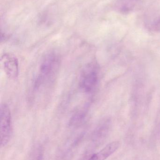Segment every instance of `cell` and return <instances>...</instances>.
<instances>
[{
	"label": "cell",
	"mask_w": 160,
	"mask_h": 160,
	"mask_svg": "<svg viewBox=\"0 0 160 160\" xmlns=\"http://www.w3.org/2000/svg\"><path fill=\"white\" fill-rule=\"evenodd\" d=\"M60 57L56 51L49 52L41 59L37 74L34 82V90L39 92L53 84L58 75Z\"/></svg>",
	"instance_id": "1"
},
{
	"label": "cell",
	"mask_w": 160,
	"mask_h": 160,
	"mask_svg": "<svg viewBox=\"0 0 160 160\" xmlns=\"http://www.w3.org/2000/svg\"><path fill=\"white\" fill-rule=\"evenodd\" d=\"M98 81V68L94 62L86 64L82 70L79 86L83 92L90 93L94 91Z\"/></svg>",
	"instance_id": "2"
},
{
	"label": "cell",
	"mask_w": 160,
	"mask_h": 160,
	"mask_svg": "<svg viewBox=\"0 0 160 160\" xmlns=\"http://www.w3.org/2000/svg\"><path fill=\"white\" fill-rule=\"evenodd\" d=\"M11 133L12 122L10 110L7 104L3 103L0 108V143L2 147L8 143Z\"/></svg>",
	"instance_id": "3"
},
{
	"label": "cell",
	"mask_w": 160,
	"mask_h": 160,
	"mask_svg": "<svg viewBox=\"0 0 160 160\" xmlns=\"http://www.w3.org/2000/svg\"><path fill=\"white\" fill-rule=\"evenodd\" d=\"M1 61L6 76L10 79H16L18 76L19 65L16 56L12 53L6 52L2 55Z\"/></svg>",
	"instance_id": "4"
},
{
	"label": "cell",
	"mask_w": 160,
	"mask_h": 160,
	"mask_svg": "<svg viewBox=\"0 0 160 160\" xmlns=\"http://www.w3.org/2000/svg\"><path fill=\"white\" fill-rule=\"evenodd\" d=\"M109 121L104 120L101 121L94 131L91 140L92 147L97 145L101 139L104 137L109 128Z\"/></svg>",
	"instance_id": "5"
},
{
	"label": "cell",
	"mask_w": 160,
	"mask_h": 160,
	"mask_svg": "<svg viewBox=\"0 0 160 160\" xmlns=\"http://www.w3.org/2000/svg\"><path fill=\"white\" fill-rule=\"evenodd\" d=\"M113 154L112 148L110 146L107 145L97 153L93 154L86 160H105Z\"/></svg>",
	"instance_id": "6"
},
{
	"label": "cell",
	"mask_w": 160,
	"mask_h": 160,
	"mask_svg": "<svg viewBox=\"0 0 160 160\" xmlns=\"http://www.w3.org/2000/svg\"><path fill=\"white\" fill-rule=\"evenodd\" d=\"M85 110H80L74 114L70 121V126L78 127L83 124L86 115V112Z\"/></svg>",
	"instance_id": "7"
},
{
	"label": "cell",
	"mask_w": 160,
	"mask_h": 160,
	"mask_svg": "<svg viewBox=\"0 0 160 160\" xmlns=\"http://www.w3.org/2000/svg\"><path fill=\"white\" fill-rule=\"evenodd\" d=\"M136 0H121L120 3L121 10L125 12L129 11L134 6Z\"/></svg>",
	"instance_id": "8"
},
{
	"label": "cell",
	"mask_w": 160,
	"mask_h": 160,
	"mask_svg": "<svg viewBox=\"0 0 160 160\" xmlns=\"http://www.w3.org/2000/svg\"><path fill=\"white\" fill-rule=\"evenodd\" d=\"M43 148L40 146H38L34 149L31 160H43Z\"/></svg>",
	"instance_id": "9"
}]
</instances>
